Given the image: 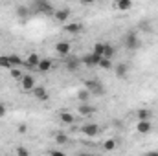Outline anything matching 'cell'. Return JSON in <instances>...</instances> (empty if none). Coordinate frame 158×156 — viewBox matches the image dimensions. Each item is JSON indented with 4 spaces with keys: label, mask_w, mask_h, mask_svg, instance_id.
<instances>
[{
    "label": "cell",
    "mask_w": 158,
    "mask_h": 156,
    "mask_svg": "<svg viewBox=\"0 0 158 156\" xmlns=\"http://www.w3.org/2000/svg\"><path fill=\"white\" fill-rule=\"evenodd\" d=\"M85 88H86L94 97L105 94V86H103V83H101L99 79H86V81H85Z\"/></svg>",
    "instance_id": "cell-1"
},
{
    "label": "cell",
    "mask_w": 158,
    "mask_h": 156,
    "mask_svg": "<svg viewBox=\"0 0 158 156\" xmlns=\"http://www.w3.org/2000/svg\"><path fill=\"white\" fill-rule=\"evenodd\" d=\"M33 9H35V13H42L46 17H52L55 13L53 6L48 0H33Z\"/></svg>",
    "instance_id": "cell-2"
},
{
    "label": "cell",
    "mask_w": 158,
    "mask_h": 156,
    "mask_svg": "<svg viewBox=\"0 0 158 156\" xmlns=\"http://www.w3.org/2000/svg\"><path fill=\"white\" fill-rule=\"evenodd\" d=\"M123 44H125L127 50H138L142 42L138 39V33H136V31H129V33L123 37Z\"/></svg>",
    "instance_id": "cell-3"
},
{
    "label": "cell",
    "mask_w": 158,
    "mask_h": 156,
    "mask_svg": "<svg viewBox=\"0 0 158 156\" xmlns=\"http://www.w3.org/2000/svg\"><path fill=\"white\" fill-rule=\"evenodd\" d=\"M79 66H81V59H79V57H74L72 53L64 57V68H66L68 72H77Z\"/></svg>",
    "instance_id": "cell-4"
},
{
    "label": "cell",
    "mask_w": 158,
    "mask_h": 156,
    "mask_svg": "<svg viewBox=\"0 0 158 156\" xmlns=\"http://www.w3.org/2000/svg\"><path fill=\"white\" fill-rule=\"evenodd\" d=\"M99 59H101V55H98V53L90 51V53H86V55L81 59V63H83L85 66H88V68H94V66H98V64H99Z\"/></svg>",
    "instance_id": "cell-5"
},
{
    "label": "cell",
    "mask_w": 158,
    "mask_h": 156,
    "mask_svg": "<svg viewBox=\"0 0 158 156\" xmlns=\"http://www.w3.org/2000/svg\"><path fill=\"white\" fill-rule=\"evenodd\" d=\"M81 132H83L85 136H88V138H96V136L99 134V125H98V123H85V125L81 127Z\"/></svg>",
    "instance_id": "cell-6"
},
{
    "label": "cell",
    "mask_w": 158,
    "mask_h": 156,
    "mask_svg": "<svg viewBox=\"0 0 158 156\" xmlns=\"http://www.w3.org/2000/svg\"><path fill=\"white\" fill-rule=\"evenodd\" d=\"M19 84H20V88H22L24 92H31V90L35 88V79L31 77V76H28V74H24L22 79L19 81Z\"/></svg>",
    "instance_id": "cell-7"
},
{
    "label": "cell",
    "mask_w": 158,
    "mask_h": 156,
    "mask_svg": "<svg viewBox=\"0 0 158 156\" xmlns=\"http://www.w3.org/2000/svg\"><path fill=\"white\" fill-rule=\"evenodd\" d=\"M70 51H72V46H70V42H66V40H61V42H57V44H55V53H57V55H61V57H66V55H70Z\"/></svg>",
    "instance_id": "cell-8"
},
{
    "label": "cell",
    "mask_w": 158,
    "mask_h": 156,
    "mask_svg": "<svg viewBox=\"0 0 158 156\" xmlns=\"http://www.w3.org/2000/svg\"><path fill=\"white\" fill-rule=\"evenodd\" d=\"M53 17H55V20H57V22H61V24H66V22H68V18H70V9H68V7L55 9Z\"/></svg>",
    "instance_id": "cell-9"
},
{
    "label": "cell",
    "mask_w": 158,
    "mask_h": 156,
    "mask_svg": "<svg viewBox=\"0 0 158 156\" xmlns=\"http://www.w3.org/2000/svg\"><path fill=\"white\" fill-rule=\"evenodd\" d=\"M136 130H138L140 134H149V132L153 130V123H151V119H138V123H136Z\"/></svg>",
    "instance_id": "cell-10"
},
{
    "label": "cell",
    "mask_w": 158,
    "mask_h": 156,
    "mask_svg": "<svg viewBox=\"0 0 158 156\" xmlns=\"http://www.w3.org/2000/svg\"><path fill=\"white\" fill-rule=\"evenodd\" d=\"M31 94H33V97L39 99V101H48V97H50V96H48V90H46L44 86H37V84H35V88L31 90Z\"/></svg>",
    "instance_id": "cell-11"
},
{
    "label": "cell",
    "mask_w": 158,
    "mask_h": 156,
    "mask_svg": "<svg viewBox=\"0 0 158 156\" xmlns=\"http://www.w3.org/2000/svg\"><path fill=\"white\" fill-rule=\"evenodd\" d=\"M39 63H40L39 53H30V55H28V59L24 61V66H28L30 70H35V68L39 66Z\"/></svg>",
    "instance_id": "cell-12"
},
{
    "label": "cell",
    "mask_w": 158,
    "mask_h": 156,
    "mask_svg": "<svg viewBox=\"0 0 158 156\" xmlns=\"http://www.w3.org/2000/svg\"><path fill=\"white\" fill-rule=\"evenodd\" d=\"M64 31L66 33H70V35H79L81 31H83V24H79V22H66L64 24Z\"/></svg>",
    "instance_id": "cell-13"
},
{
    "label": "cell",
    "mask_w": 158,
    "mask_h": 156,
    "mask_svg": "<svg viewBox=\"0 0 158 156\" xmlns=\"http://www.w3.org/2000/svg\"><path fill=\"white\" fill-rule=\"evenodd\" d=\"M112 70H114V74H116V77L123 79V77H127V72H129V66H127L125 63H119L118 66H114Z\"/></svg>",
    "instance_id": "cell-14"
},
{
    "label": "cell",
    "mask_w": 158,
    "mask_h": 156,
    "mask_svg": "<svg viewBox=\"0 0 158 156\" xmlns=\"http://www.w3.org/2000/svg\"><path fill=\"white\" fill-rule=\"evenodd\" d=\"M96 107H92V105H86V103H83V105H79V114L81 116H92V114H96Z\"/></svg>",
    "instance_id": "cell-15"
},
{
    "label": "cell",
    "mask_w": 158,
    "mask_h": 156,
    "mask_svg": "<svg viewBox=\"0 0 158 156\" xmlns=\"http://www.w3.org/2000/svg\"><path fill=\"white\" fill-rule=\"evenodd\" d=\"M52 68H53V61L52 59H40L39 66H37L39 72H50Z\"/></svg>",
    "instance_id": "cell-16"
},
{
    "label": "cell",
    "mask_w": 158,
    "mask_h": 156,
    "mask_svg": "<svg viewBox=\"0 0 158 156\" xmlns=\"http://www.w3.org/2000/svg\"><path fill=\"white\" fill-rule=\"evenodd\" d=\"M59 119L64 123V125H72L74 121H76V117H74V114L72 112H68V110H63L61 114H59Z\"/></svg>",
    "instance_id": "cell-17"
},
{
    "label": "cell",
    "mask_w": 158,
    "mask_h": 156,
    "mask_svg": "<svg viewBox=\"0 0 158 156\" xmlns=\"http://www.w3.org/2000/svg\"><path fill=\"white\" fill-rule=\"evenodd\" d=\"M17 17L24 22V20L30 17V7H26V6H19V7H17Z\"/></svg>",
    "instance_id": "cell-18"
},
{
    "label": "cell",
    "mask_w": 158,
    "mask_h": 156,
    "mask_svg": "<svg viewBox=\"0 0 158 156\" xmlns=\"http://www.w3.org/2000/svg\"><path fill=\"white\" fill-rule=\"evenodd\" d=\"M114 55H116V48H114L112 44L105 42V48H103V57H109V59H112Z\"/></svg>",
    "instance_id": "cell-19"
},
{
    "label": "cell",
    "mask_w": 158,
    "mask_h": 156,
    "mask_svg": "<svg viewBox=\"0 0 158 156\" xmlns=\"http://www.w3.org/2000/svg\"><path fill=\"white\" fill-rule=\"evenodd\" d=\"M98 66H99V68H103V70H112V68H114V64H112V59H109V57H101Z\"/></svg>",
    "instance_id": "cell-20"
},
{
    "label": "cell",
    "mask_w": 158,
    "mask_h": 156,
    "mask_svg": "<svg viewBox=\"0 0 158 156\" xmlns=\"http://www.w3.org/2000/svg\"><path fill=\"white\" fill-rule=\"evenodd\" d=\"M116 7L119 11H129L132 7V0H118L116 2Z\"/></svg>",
    "instance_id": "cell-21"
},
{
    "label": "cell",
    "mask_w": 158,
    "mask_h": 156,
    "mask_svg": "<svg viewBox=\"0 0 158 156\" xmlns=\"http://www.w3.org/2000/svg\"><path fill=\"white\" fill-rule=\"evenodd\" d=\"M0 68H7V70H11V68H13L9 55H0Z\"/></svg>",
    "instance_id": "cell-22"
},
{
    "label": "cell",
    "mask_w": 158,
    "mask_h": 156,
    "mask_svg": "<svg viewBox=\"0 0 158 156\" xmlns=\"http://www.w3.org/2000/svg\"><path fill=\"white\" fill-rule=\"evenodd\" d=\"M9 72H11V77L17 79V81H20V79H22V76H24V74H22V68H20V66H13V68H11Z\"/></svg>",
    "instance_id": "cell-23"
},
{
    "label": "cell",
    "mask_w": 158,
    "mask_h": 156,
    "mask_svg": "<svg viewBox=\"0 0 158 156\" xmlns=\"http://www.w3.org/2000/svg\"><path fill=\"white\" fill-rule=\"evenodd\" d=\"M103 48H105V42H96V44H94V48H92V51L103 57Z\"/></svg>",
    "instance_id": "cell-24"
},
{
    "label": "cell",
    "mask_w": 158,
    "mask_h": 156,
    "mask_svg": "<svg viewBox=\"0 0 158 156\" xmlns=\"http://www.w3.org/2000/svg\"><path fill=\"white\" fill-rule=\"evenodd\" d=\"M9 59H11V64H13V66H24V61H22L19 55H13V53H11Z\"/></svg>",
    "instance_id": "cell-25"
},
{
    "label": "cell",
    "mask_w": 158,
    "mask_h": 156,
    "mask_svg": "<svg viewBox=\"0 0 158 156\" xmlns=\"http://www.w3.org/2000/svg\"><path fill=\"white\" fill-rule=\"evenodd\" d=\"M136 116H138V119H151V112L147 109H140Z\"/></svg>",
    "instance_id": "cell-26"
},
{
    "label": "cell",
    "mask_w": 158,
    "mask_h": 156,
    "mask_svg": "<svg viewBox=\"0 0 158 156\" xmlns=\"http://www.w3.org/2000/svg\"><path fill=\"white\" fill-rule=\"evenodd\" d=\"M77 97L81 99V101H86L88 97H92V94H90V92L85 88V90H79V92H77Z\"/></svg>",
    "instance_id": "cell-27"
},
{
    "label": "cell",
    "mask_w": 158,
    "mask_h": 156,
    "mask_svg": "<svg viewBox=\"0 0 158 156\" xmlns=\"http://www.w3.org/2000/svg\"><path fill=\"white\" fill-rule=\"evenodd\" d=\"M103 149H105V151H114V149H116V142H114V140H107V142L103 143Z\"/></svg>",
    "instance_id": "cell-28"
},
{
    "label": "cell",
    "mask_w": 158,
    "mask_h": 156,
    "mask_svg": "<svg viewBox=\"0 0 158 156\" xmlns=\"http://www.w3.org/2000/svg\"><path fill=\"white\" fill-rule=\"evenodd\" d=\"M55 142H57V143H66V142H68V136L63 134V132H59V134H55Z\"/></svg>",
    "instance_id": "cell-29"
},
{
    "label": "cell",
    "mask_w": 158,
    "mask_h": 156,
    "mask_svg": "<svg viewBox=\"0 0 158 156\" xmlns=\"http://www.w3.org/2000/svg\"><path fill=\"white\" fill-rule=\"evenodd\" d=\"M17 154H20V156H28V154H30V151H28L26 147H17Z\"/></svg>",
    "instance_id": "cell-30"
},
{
    "label": "cell",
    "mask_w": 158,
    "mask_h": 156,
    "mask_svg": "<svg viewBox=\"0 0 158 156\" xmlns=\"http://www.w3.org/2000/svg\"><path fill=\"white\" fill-rule=\"evenodd\" d=\"M6 112H7L6 105H2V103H0V117H4V116H6Z\"/></svg>",
    "instance_id": "cell-31"
},
{
    "label": "cell",
    "mask_w": 158,
    "mask_h": 156,
    "mask_svg": "<svg viewBox=\"0 0 158 156\" xmlns=\"http://www.w3.org/2000/svg\"><path fill=\"white\" fill-rule=\"evenodd\" d=\"M17 130H19V132H20V134H24V132H26V130H28V127H26V125H24V123H22V125H19V129H17Z\"/></svg>",
    "instance_id": "cell-32"
},
{
    "label": "cell",
    "mask_w": 158,
    "mask_h": 156,
    "mask_svg": "<svg viewBox=\"0 0 158 156\" xmlns=\"http://www.w3.org/2000/svg\"><path fill=\"white\" fill-rule=\"evenodd\" d=\"M79 2H81V4H85V6H90V4H94L96 0H79Z\"/></svg>",
    "instance_id": "cell-33"
},
{
    "label": "cell",
    "mask_w": 158,
    "mask_h": 156,
    "mask_svg": "<svg viewBox=\"0 0 158 156\" xmlns=\"http://www.w3.org/2000/svg\"><path fill=\"white\" fill-rule=\"evenodd\" d=\"M156 154H158V151H156Z\"/></svg>",
    "instance_id": "cell-34"
}]
</instances>
